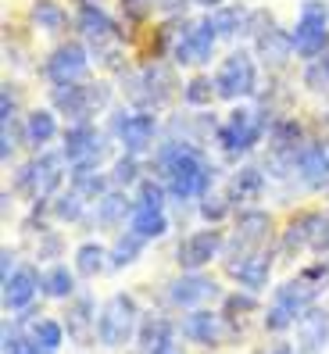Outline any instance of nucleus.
<instances>
[{
    "label": "nucleus",
    "instance_id": "35",
    "mask_svg": "<svg viewBox=\"0 0 329 354\" xmlns=\"http://www.w3.org/2000/svg\"><path fill=\"white\" fill-rule=\"evenodd\" d=\"M251 8L243 4H222L212 11V26L218 32V39H233V36H247V29H251Z\"/></svg>",
    "mask_w": 329,
    "mask_h": 354
},
{
    "label": "nucleus",
    "instance_id": "16",
    "mask_svg": "<svg viewBox=\"0 0 329 354\" xmlns=\"http://www.w3.org/2000/svg\"><path fill=\"white\" fill-rule=\"evenodd\" d=\"M111 136L122 143L126 154H147L154 151L158 140V118L151 111H136V108H118L111 118Z\"/></svg>",
    "mask_w": 329,
    "mask_h": 354
},
{
    "label": "nucleus",
    "instance_id": "1",
    "mask_svg": "<svg viewBox=\"0 0 329 354\" xmlns=\"http://www.w3.org/2000/svg\"><path fill=\"white\" fill-rule=\"evenodd\" d=\"M154 169L161 183L169 186V197L179 204L208 197L215 186V165L204 161L200 147H190V143H179V140L161 143L154 154Z\"/></svg>",
    "mask_w": 329,
    "mask_h": 354
},
{
    "label": "nucleus",
    "instance_id": "42",
    "mask_svg": "<svg viewBox=\"0 0 329 354\" xmlns=\"http://www.w3.org/2000/svg\"><path fill=\"white\" fill-rule=\"evenodd\" d=\"M143 169H140V158L136 154H126V151H122L118 158H115V165H111V186H115V190H129V186H136L143 176H140Z\"/></svg>",
    "mask_w": 329,
    "mask_h": 354
},
{
    "label": "nucleus",
    "instance_id": "40",
    "mask_svg": "<svg viewBox=\"0 0 329 354\" xmlns=\"http://www.w3.org/2000/svg\"><path fill=\"white\" fill-rule=\"evenodd\" d=\"M86 212H90V201H86V197H79L75 190L57 194V197L50 201V215H54L57 222H65V225H72V222H86Z\"/></svg>",
    "mask_w": 329,
    "mask_h": 354
},
{
    "label": "nucleus",
    "instance_id": "9",
    "mask_svg": "<svg viewBox=\"0 0 329 354\" xmlns=\"http://www.w3.org/2000/svg\"><path fill=\"white\" fill-rule=\"evenodd\" d=\"M215 93L218 100H247V97H254L258 93V61L251 50H229L222 61H218V68H215Z\"/></svg>",
    "mask_w": 329,
    "mask_h": 354
},
{
    "label": "nucleus",
    "instance_id": "28",
    "mask_svg": "<svg viewBox=\"0 0 329 354\" xmlns=\"http://www.w3.org/2000/svg\"><path fill=\"white\" fill-rule=\"evenodd\" d=\"M169 340H179V322H172L169 315H161V311H143V322H140V333H136V347L143 354L158 351L161 344Z\"/></svg>",
    "mask_w": 329,
    "mask_h": 354
},
{
    "label": "nucleus",
    "instance_id": "7",
    "mask_svg": "<svg viewBox=\"0 0 329 354\" xmlns=\"http://www.w3.org/2000/svg\"><path fill=\"white\" fill-rule=\"evenodd\" d=\"M326 290H329V261H312V265H304L297 276L272 286V304H279L286 315L301 319L308 308L319 304V297Z\"/></svg>",
    "mask_w": 329,
    "mask_h": 354
},
{
    "label": "nucleus",
    "instance_id": "8",
    "mask_svg": "<svg viewBox=\"0 0 329 354\" xmlns=\"http://www.w3.org/2000/svg\"><path fill=\"white\" fill-rule=\"evenodd\" d=\"M65 154H47L39 151L32 161H26L22 169L15 172V194L26 197L29 204L39 201H54L61 194V183H65Z\"/></svg>",
    "mask_w": 329,
    "mask_h": 354
},
{
    "label": "nucleus",
    "instance_id": "31",
    "mask_svg": "<svg viewBox=\"0 0 329 354\" xmlns=\"http://www.w3.org/2000/svg\"><path fill=\"white\" fill-rule=\"evenodd\" d=\"M72 268L79 272V279H97V276H104L111 268V251L104 243H97V240H86V243L75 247Z\"/></svg>",
    "mask_w": 329,
    "mask_h": 354
},
{
    "label": "nucleus",
    "instance_id": "17",
    "mask_svg": "<svg viewBox=\"0 0 329 354\" xmlns=\"http://www.w3.org/2000/svg\"><path fill=\"white\" fill-rule=\"evenodd\" d=\"M164 297L176 311H194V308H208V301L225 297L218 279H212L208 272H179L176 279H169Z\"/></svg>",
    "mask_w": 329,
    "mask_h": 354
},
{
    "label": "nucleus",
    "instance_id": "19",
    "mask_svg": "<svg viewBox=\"0 0 329 354\" xmlns=\"http://www.w3.org/2000/svg\"><path fill=\"white\" fill-rule=\"evenodd\" d=\"M222 268L240 290H251V294H261L272 283V268H276V251L265 247V251L254 254H240V258H222Z\"/></svg>",
    "mask_w": 329,
    "mask_h": 354
},
{
    "label": "nucleus",
    "instance_id": "57",
    "mask_svg": "<svg viewBox=\"0 0 329 354\" xmlns=\"http://www.w3.org/2000/svg\"><path fill=\"white\" fill-rule=\"evenodd\" d=\"M36 354H54V351H44V347H39V351H36Z\"/></svg>",
    "mask_w": 329,
    "mask_h": 354
},
{
    "label": "nucleus",
    "instance_id": "54",
    "mask_svg": "<svg viewBox=\"0 0 329 354\" xmlns=\"http://www.w3.org/2000/svg\"><path fill=\"white\" fill-rule=\"evenodd\" d=\"M182 340V337H179ZM179 340H169V344H161L158 351H151V354H182V344Z\"/></svg>",
    "mask_w": 329,
    "mask_h": 354
},
{
    "label": "nucleus",
    "instance_id": "56",
    "mask_svg": "<svg viewBox=\"0 0 329 354\" xmlns=\"http://www.w3.org/2000/svg\"><path fill=\"white\" fill-rule=\"evenodd\" d=\"M79 4H100V0H79Z\"/></svg>",
    "mask_w": 329,
    "mask_h": 354
},
{
    "label": "nucleus",
    "instance_id": "2",
    "mask_svg": "<svg viewBox=\"0 0 329 354\" xmlns=\"http://www.w3.org/2000/svg\"><path fill=\"white\" fill-rule=\"evenodd\" d=\"M122 93H126L129 108L154 115L169 108V100L176 97V72L164 61H147L140 68H126L122 72Z\"/></svg>",
    "mask_w": 329,
    "mask_h": 354
},
{
    "label": "nucleus",
    "instance_id": "4",
    "mask_svg": "<svg viewBox=\"0 0 329 354\" xmlns=\"http://www.w3.org/2000/svg\"><path fill=\"white\" fill-rule=\"evenodd\" d=\"M215 44H218V32L212 26V15L197 18V22L182 18L179 26H172L169 32H164V50H169V57L182 68L208 65V61L215 57Z\"/></svg>",
    "mask_w": 329,
    "mask_h": 354
},
{
    "label": "nucleus",
    "instance_id": "37",
    "mask_svg": "<svg viewBox=\"0 0 329 354\" xmlns=\"http://www.w3.org/2000/svg\"><path fill=\"white\" fill-rule=\"evenodd\" d=\"M126 229H133V233H140L143 240H161L164 233L172 229V218H169V212L164 207H133V218H129V225Z\"/></svg>",
    "mask_w": 329,
    "mask_h": 354
},
{
    "label": "nucleus",
    "instance_id": "21",
    "mask_svg": "<svg viewBox=\"0 0 329 354\" xmlns=\"http://www.w3.org/2000/svg\"><path fill=\"white\" fill-rule=\"evenodd\" d=\"M75 29H79V36L86 39V44L93 47V54H100V50H108V47H115L118 39H122V29H118V22L115 18L100 8V4H79V11H75Z\"/></svg>",
    "mask_w": 329,
    "mask_h": 354
},
{
    "label": "nucleus",
    "instance_id": "11",
    "mask_svg": "<svg viewBox=\"0 0 329 354\" xmlns=\"http://www.w3.org/2000/svg\"><path fill=\"white\" fill-rule=\"evenodd\" d=\"M61 154L68 158L72 169H100L111 154L108 133H100L93 122H75L61 133Z\"/></svg>",
    "mask_w": 329,
    "mask_h": 354
},
{
    "label": "nucleus",
    "instance_id": "46",
    "mask_svg": "<svg viewBox=\"0 0 329 354\" xmlns=\"http://www.w3.org/2000/svg\"><path fill=\"white\" fill-rule=\"evenodd\" d=\"M197 212H200V218L208 222V225H218L222 218H229L233 201H229V197H218V194H208V197L197 201Z\"/></svg>",
    "mask_w": 329,
    "mask_h": 354
},
{
    "label": "nucleus",
    "instance_id": "38",
    "mask_svg": "<svg viewBox=\"0 0 329 354\" xmlns=\"http://www.w3.org/2000/svg\"><path fill=\"white\" fill-rule=\"evenodd\" d=\"M143 247H147V240H143L140 233H133V229H122V233L115 236V243L108 247V251H111V268L118 272V268L136 265L140 254H143Z\"/></svg>",
    "mask_w": 329,
    "mask_h": 354
},
{
    "label": "nucleus",
    "instance_id": "36",
    "mask_svg": "<svg viewBox=\"0 0 329 354\" xmlns=\"http://www.w3.org/2000/svg\"><path fill=\"white\" fill-rule=\"evenodd\" d=\"M308 240H312V212H297L286 229H279V254L297 258L301 251H308Z\"/></svg>",
    "mask_w": 329,
    "mask_h": 354
},
{
    "label": "nucleus",
    "instance_id": "10",
    "mask_svg": "<svg viewBox=\"0 0 329 354\" xmlns=\"http://www.w3.org/2000/svg\"><path fill=\"white\" fill-rule=\"evenodd\" d=\"M294 54L301 61H312L322 50H329V4L326 0H304L297 11V22L290 29Z\"/></svg>",
    "mask_w": 329,
    "mask_h": 354
},
{
    "label": "nucleus",
    "instance_id": "23",
    "mask_svg": "<svg viewBox=\"0 0 329 354\" xmlns=\"http://www.w3.org/2000/svg\"><path fill=\"white\" fill-rule=\"evenodd\" d=\"M15 326L26 333V337L36 344V347H44V351H61L65 347V340H68V333H65V322L61 319H54V315H44V311H36V308H29V311H22V315H15Z\"/></svg>",
    "mask_w": 329,
    "mask_h": 354
},
{
    "label": "nucleus",
    "instance_id": "24",
    "mask_svg": "<svg viewBox=\"0 0 329 354\" xmlns=\"http://www.w3.org/2000/svg\"><path fill=\"white\" fill-rule=\"evenodd\" d=\"M294 179L304 190H329V147L322 143H304L294 154Z\"/></svg>",
    "mask_w": 329,
    "mask_h": 354
},
{
    "label": "nucleus",
    "instance_id": "5",
    "mask_svg": "<svg viewBox=\"0 0 329 354\" xmlns=\"http://www.w3.org/2000/svg\"><path fill=\"white\" fill-rule=\"evenodd\" d=\"M50 104L57 115L68 118V126L93 122V115L111 108V86L104 79H82V82H72V86H50Z\"/></svg>",
    "mask_w": 329,
    "mask_h": 354
},
{
    "label": "nucleus",
    "instance_id": "53",
    "mask_svg": "<svg viewBox=\"0 0 329 354\" xmlns=\"http://www.w3.org/2000/svg\"><path fill=\"white\" fill-rule=\"evenodd\" d=\"M265 354H297V347L286 344V340H276V344H269V351H265Z\"/></svg>",
    "mask_w": 329,
    "mask_h": 354
},
{
    "label": "nucleus",
    "instance_id": "29",
    "mask_svg": "<svg viewBox=\"0 0 329 354\" xmlns=\"http://www.w3.org/2000/svg\"><path fill=\"white\" fill-rule=\"evenodd\" d=\"M222 319L229 322V329H233V337H243V329H247V319L251 315H261V304H258V294H251V290H233V294H225L222 297Z\"/></svg>",
    "mask_w": 329,
    "mask_h": 354
},
{
    "label": "nucleus",
    "instance_id": "26",
    "mask_svg": "<svg viewBox=\"0 0 329 354\" xmlns=\"http://www.w3.org/2000/svg\"><path fill=\"white\" fill-rule=\"evenodd\" d=\"M265 183H269L265 179V169H258V165H240L229 179V186H225V197L233 201V207H251L254 201H261Z\"/></svg>",
    "mask_w": 329,
    "mask_h": 354
},
{
    "label": "nucleus",
    "instance_id": "12",
    "mask_svg": "<svg viewBox=\"0 0 329 354\" xmlns=\"http://www.w3.org/2000/svg\"><path fill=\"white\" fill-rule=\"evenodd\" d=\"M272 215L261 207H240V215L233 218V236H225V254L222 258H240L272 247Z\"/></svg>",
    "mask_w": 329,
    "mask_h": 354
},
{
    "label": "nucleus",
    "instance_id": "34",
    "mask_svg": "<svg viewBox=\"0 0 329 354\" xmlns=\"http://www.w3.org/2000/svg\"><path fill=\"white\" fill-rule=\"evenodd\" d=\"M39 283H44V297H50V301H72L79 294V272L61 261L47 265Z\"/></svg>",
    "mask_w": 329,
    "mask_h": 354
},
{
    "label": "nucleus",
    "instance_id": "20",
    "mask_svg": "<svg viewBox=\"0 0 329 354\" xmlns=\"http://www.w3.org/2000/svg\"><path fill=\"white\" fill-rule=\"evenodd\" d=\"M97 319H100V308H97V301H93L90 290H79L72 301H65L61 322H65L68 344H75V347H93V344H97Z\"/></svg>",
    "mask_w": 329,
    "mask_h": 354
},
{
    "label": "nucleus",
    "instance_id": "45",
    "mask_svg": "<svg viewBox=\"0 0 329 354\" xmlns=\"http://www.w3.org/2000/svg\"><path fill=\"white\" fill-rule=\"evenodd\" d=\"M65 254V236L57 233V229H44V233H36V247H32V258L36 261H57Z\"/></svg>",
    "mask_w": 329,
    "mask_h": 354
},
{
    "label": "nucleus",
    "instance_id": "50",
    "mask_svg": "<svg viewBox=\"0 0 329 354\" xmlns=\"http://www.w3.org/2000/svg\"><path fill=\"white\" fill-rule=\"evenodd\" d=\"M15 118H18V104H15V93H11V82H4V90H0V126L15 122Z\"/></svg>",
    "mask_w": 329,
    "mask_h": 354
},
{
    "label": "nucleus",
    "instance_id": "49",
    "mask_svg": "<svg viewBox=\"0 0 329 354\" xmlns=\"http://www.w3.org/2000/svg\"><path fill=\"white\" fill-rule=\"evenodd\" d=\"M312 254H329V212H312V240H308Z\"/></svg>",
    "mask_w": 329,
    "mask_h": 354
},
{
    "label": "nucleus",
    "instance_id": "13",
    "mask_svg": "<svg viewBox=\"0 0 329 354\" xmlns=\"http://www.w3.org/2000/svg\"><path fill=\"white\" fill-rule=\"evenodd\" d=\"M247 36L254 39V57L265 61V68H286L294 57V39L290 32H283L276 26L272 11H254L251 15V29H247Z\"/></svg>",
    "mask_w": 329,
    "mask_h": 354
},
{
    "label": "nucleus",
    "instance_id": "18",
    "mask_svg": "<svg viewBox=\"0 0 329 354\" xmlns=\"http://www.w3.org/2000/svg\"><path fill=\"white\" fill-rule=\"evenodd\" d=\"M90 75V50L68 39V44H57L47 61H44V79L50 86H72V82H82Z\"/></svg>",
    "mask_w": 329,
    "mask_h": 354
},
{
    "label": "nucleus",
    "instance_id": "32",
    "mask_svg": "<svg viewBox=\"0 0 329 354\" xmlns=\"http://www.w3.org/2000/svg\"><path fill=\"white\" fill-rule=\"evenodd\" d=\"M304 143L308 140H304V129H301L297 118L279 115V118L269 122V151L272 154H297Z\"/></svg>",
    "mask_w": 329,
    "mask_h": 354
},
{
    "label": "nucleus",
    "instance_id": "14",
    "mask_svg": "<svg viewBox=\"0 0 329 354\" xmlns=\"http://www.w3.org/2000/svg\"><path fill=\"white\" fill-rule=\"evenodd\" d=\"M222 254H225V233L218 225H204V229H194V233H187L179 240L176 265H179V272H204Z\"/></svg>",
    "mask_w": 329,
    "mask_h": 354
},
{
    "label": "nucleus",
    "instance_id": "39",
    "mask_svg": "<svg viewBox=\"0 0 329 354\" xmlns=\"http://www.w3.org/2000/svg\"><path fill=\"white\" fill-rule=\"evenodd\" d=\"M72 190L93 204L111 190V176H104L100 169H72Z\"/></svg>",
    "mask_w": 329,
    "mask_h": 354
},
{
    "label": "nucleus",
    "instance_id": "48",
    "mask_svg": "<svg viewBox=\"0 0 329 354\" xmlns=\"http://www.w3.org/2000/svg\"><path fill=\"white\" fill-rule=\"evenodd\" d=\"M36 351H39V347H36L15 322L4 326V344H0V354H36Z\"/></svg>",
    "mask_w": 329,
    "mask_h": 354
},
{
    "label": "nucleus",
    "instance_id": "52",
    "mask_svg": "<svg viewBox=\"0 0 329 354\" xmlns=\"http://www.w3.org/2000/svg\"><path fill=\"white\" fill-rule=\"evenodd\" d=\"M187 4H190V0H154V8L161 15H182V11H187Z\"/></svg>",
    "mask_w": 329,
    "mask_h": 354
},
{
    "label": "nucleus",
    "instance_id": "33",
    "mask_svg": "<svg viewBox=\"0 0 329 354\" xmlns=\"http://www.w3.org/2000/svg\"><path fill=\"white\" fill-rule=\"evenodd\" d=\"M29 22H32V29L47 32V36H65L68 32V11L61 8L57 0H32Z\"/></svg>",
    "mask_w": 329,
    "mask_h": 354
},
{
    "label": "nucleus",
    "instance_id": "51",
    "mask_svg": "<svg viewBox=\"0 0 329 354\" xmlns=\"http://www.w3.org/2000/svg\"><path fill=\"white\" fill-rule=\"evenodd\" d=\"M18 272V254L11 251V247H4V254H0V283L11 279Z\"/></svg>",
    "mask_w": 329,
    "mask_h": 354
},
{
    "label": "nucleus",
    "instance_id": "47",
    "mask_svg": "<svg viewBox=\"0 0 329 354\" xmlns=\"http://www.w3.org/2000/svg\"><path fill=\"white\" fill-rule=\"evenodd\" d=\"M294 326H297V319L286 315V311L279 304H272V301H269V308L261 311V329L269 333V337H283V333H290Z\"/></svg>",
    "mask_w": 329,
    "mask_h": 354
},
{
    "label": "nucleus",
    "instance_id": "15",
    "mask_svg": "<svg viewBox=\"0 0 329 354\" xmlns=\"http://www.w3.org/2000/svg\"><path fill=\"white\" fill-rule=\"evenodd\" d=\"M179 337L200 347V351H215V347H225L233 337L229 322L222 319V311H212V308H194V311H182L179 319Z\"/></svg>",
    "mask_w": 329,
    "mask_h": 354
},
{
    "label": "nucleus",
    "instance_id": "55",
    "mask_svg": "<svg viewBox=\"0 0 329 354\" xmlns=\"http://www.w3.org/2000/svg\"><path fill=\"white\" fill-rule=\"evenodd\" d=\"M194 4H200V8H208V11H215V8H222L225 0H194Z\"/></svg>",
    "mask_w": 329,
    "mask_h": 354
},
{
    "label": "nucleus",
    "instance_id": "22",
    "mask_svg": "<svg viewBox=\"0 0 329 354\" xmlns=\"http://www.w3.org/2000/svg\"><path fill=\"white\" fill-rule=\"evenodd\" d=\"M44 272H36L32 265H18V272L11 279L0 283V294H4V311L8 315H22L36 304V297L44 294Z\"/></svg>",
    "mask_w": 329,
    "mask_h": 354
},
{
    "label": "nucleus",
    "instance_id": "41",
    "mask_svg": "<svg viewBox=\"0 0 329 354\" xmlns=\"http://www.w3.org/2000/svg\"><path fill=\"white\" fill-rule=\"evenodd\" d=\"M212 100H218V93H215V79L212 75H194L187 86H182V104L187 108H212Z\"/></svg>",
    "mask_w": 329,
    "mask_h": 354
},
{
    "label": "nucleus",
    "instance_id": "6",
    "mask_svg": "<svg viewBox=\"0 0 329 354\" xmlns=\"http://www.w3.org/2000/svg\"><path fill=\"white\" fill-rule=\"evenodd\" d=\"M269 115L258 111V108H233L229 115H225L218 122V129H215V143H218V151L225 158H243V154H251L261 136H269Z\"/></svg>",
    "mask_w": 329,
    "mask_h": 354
},
{
    "label": "nucleus",
    "instance_id": "25",
    "mask_svg": "<svg viewBox=\"0 0 329 354\" xmlns=\"http://www.w3.org/2000/svg\"><path fill=\"white\" fill-rule=\"evenodd\" d=\"M294 347H297V354H326L329 351V308L315 304L297 319Z\"/></svg>",
    "mask_w": 329,
    "mask_h": 354
},
{
    "label": "nucleus",
    "instance_id": "27",
    "mask_svg": "<svg viewBox=\"0 0 329 354\" xmlns=\"http://www.w3.org/2000/svg\"><path fill=\"white\" fill-rule=\"evenodd\" d=\"M136 201L126 197L122 190H108L100 201H93V225L97 229H126L133 218Z\"/></svg>",
    "mask_w": 329,
    "mask_h": 354
},
{
    "label": "nucleus",
    "instance_id": "43",
    "mask_svg": "<svg viewBox=\"0 0 329 354\" xmlns=\"http://www.w3.org/2000/svg\"><path fill=\"white\" fill-rule=\"evenodd\" d=\"M301 82H304V90H312V93H329V50H322L312 61H304Z\"/></svg>",
    "mask_w": 329,
    "mask_h": 354
},
{
    "label": "nucleus",
    "instance_id": "44",
    "mask_svg": "<svg viewBox=\"0 0 329 354\" xmlns=\"http://www.w3.org/2000/svg\"><path fill=\"white\" fill-rule=\"evenodd\" d=\"M133 201H136L140 207H164V201H169V186H164L161 179L143 176V179L136 183V194H133Z\"/></svg>",
    "mask_w": 329,
    "mask_h": 354
},
{
    "label": "nucleus",
    "instance_id": "3",
    "mask_svg": "<svg viewBox=\"0 0 329 354\" xmlns=\"http://www.w3.org/2000/svg\"><path fill=\"white\" fill-rule=\"evenodd\" d=\"M143 322V308L129 290H118L104 304H100V319H97V347L104 351H122L136 344V333Z\"/></svg>",
    "mask_w": 329,
    "mask_h": 354
},
{
    "label": "nucleus",
    "instance_id": "30",
    "mask_svg": "<svg viewBox=\"0 0 329 354\" xmlns=\"http://www.w3.org/2000/svg\"><path fill=\"white\" fill-rule=\"evenodd\" d=\"M57 133H61L57 129V111H50V108H32L22 122V140L36 151H44L47 143H54Z\"/></svg>",
    "mask_w": 329,
    "mask_h": 354
}]
</instances>
